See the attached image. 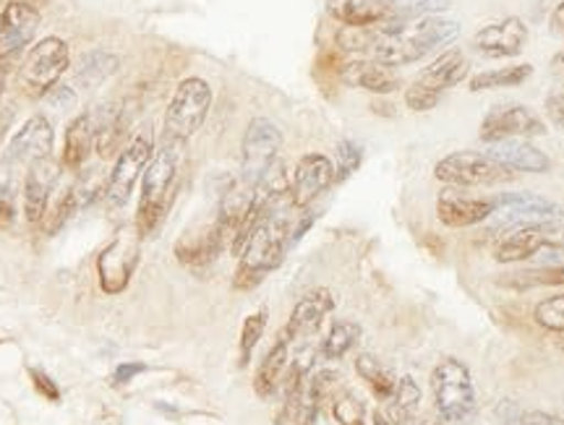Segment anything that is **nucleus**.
<instances>
[{
    "label": "nucleus",
    "instance_id": "6",
    "mask_svg": "<svg viewBox=\"0 0 564 425\" xmlns=\"http://www.w3.org/2000/svg\"><path fill=\"white\" fill-rule=\"evenodd\" d=\"M560 217L562 207L552 198L528 194V190L525 194L507 190V194L494 196V211L484 225L489 236H507V232L531 228V225H554Z\"/></svg>",
    "mask_w": 564,
    "mask_h": 425
},
{
    "label": "nucleus",
    "instance_id": "51",
    "mask_svg": "<svg viewBox=\"0 0 564 425\" xmlns=\"http://www.w3.org/2000/svg\"><path fill=\"white\" fill-rule=\"evenodd\" d=\"M405 425H432V423H426V421H419V417H411V421H408Z\"/></svg>",
    "mask_w": 564,
    "mask_h": 425
},
{
    "label": "nucleus",
    "instance_id": "52",
    "mask_svg": "<svg viewBox=\"0 0 564 425\" xmlns=\"http://www.w3.org/2000/svg\"><path fill=\"white\" fill-rule=\"evenodd\" d=\"M350 425H364V423H350Z\"/></svg>",
    "mask_w": 564,
    "mask_h": 425
},
{
    "label": "nucleus",
    "instance_id": "32",
    "mask_svg": "<svg viewBox=\"0 0 564 425\" xmlns=\"http://www.w3.org/2000/svg\"><path fill=\"white\" fill-rule=\"evenodd\" d=\"M358 337H361V327L356 322H335L319 347L322 360H340L358 342Z\"/></svg>",
    "mask_w": 564,
    "mask_h": 425
},
{
    "label": "nucleus",
    "instance_id": "23",
    "mask_svg": "<svg viewBox=\"0 0 564 425\" xmlns=\"http://www.w3.org/2000/svg\"><path fill=\"white\" fill-rule=\"evenodd\" d=\"M486 152L494 160L502 162L505 167H510L512 173H549L552 170V160L541 152L539 146H533L528 139H505L497 144H489Z\"/></svg>",
    "mask_w": 564,
    "mask_h": 425
},
{
    "label": "nucleus",
    "instance_id": "37",
    "mask_svg": "<svg viewBox=\"0 0 564 425\" xmlns=\"http://www.w3.org/2000/svg\"><path fill=\"white\" fill-rule=\"evenodd\" d=\"M267 308L257 310V314H251L249 318L243 322V329H241V368L249 366V360L253 356V347L259 345V339H262L264 329H267Z\"/></svg>",
    "mask_w": 564,
    "mask_h": 425
},
{
    "label": "nucleus",
    "instance_id": "46",
    "mask_svg": "<svg viewBox=\"0 0 564 425\" xmlns=\"http://www.w3.org/2000/svg\"><path fill=\"white\" fill-rule=\"evenodd\" d=\"M13 120H17V110H13V105H3V108H0V146H3L6 137H9Z\"/></svg>",
    "mask_w": 564,
    "mask_h": 425
},
{
    "label": "nucleus",
    "instance_id": "47",
    "mask_svg": "<svg viewBox=\"0 0 564 425\" xmlns=\"http://www.w3.org/2000/svg\"><path fill=\"white\" fill-rule=\"evenodd\" d=\"M549 26H552V32L556 34V37L564 40V0L552 11V19H549Z\"/></svg>",
    "mask_w": 564,
    "mask_h": 425
},
{
    "label": "nucleus",
    "instance_id": "40",
    "mask_svg": "<svg viewBox=\"0 0 564 425\" xmlns=\"http://www.w3.org/2000/svg\"><path fill=\"white\" fill-rule=\"evenodd\" d=\"M533 259L541 269H562L564 272V238L556 240L552 246H546L544 251L535 253Z\"/></svg>",
    "mask_w": 564,
    "mask_h": 425
},
{
    "label": "nucleus",
    "instance_id": "49",
    "mask_svg": "<svg viewBox=\"0 0 564 425\" xmlns=\"http://www.w3.org/2000/svg\"><path fill=\"white\" fill-rule=\"evenodd\" d=\"M6 76H9V70L0 68V99H3V89H6Z\"/></svg>",
    "mask_w": 564,
    "mask_h": 425
},
{
    "label": "nucleus",
    "instance_id": "12",
    "mask_svg": "<svg viewBox=\"0 0 564 425\" xmlns=\"http://www.w3.org/2000/svg\"><path fill=\"white\" fill-rule=\"evenodd\" d=\"M544 133L546 120L539 112L520 102H499L484 116L478 137L484 144H497L505 139H533L544 137Z\"/></svg>",
    "mask_w": 564,
    "mask_h": 425
},
{
    "label": "nucleus",
    "instance_id": "26",
    "mask_svg": "<svg viewBox=\"0 0 564 425\" xmlns=\"http://www.w3.org/2000/svg\"><path fill=\"white\" fill-rule=\"evenodd\" d=\"M291 337L282 329L278 339H274V345L270 347V352L264 356L262 366H259L257 379H253V392H257V396H262V400H270L278 392L282 379H285L288 366H291Z\"/></svg>",
    "mask_w": 564,
    "mask_h": 425
},
{
    "label": "nucleus",
    "instance_id": "13",
    "mask_svg": "<svg viewBox=\"0 0 564 425\" xmlns=\"http://www.w3.org/2000/svg\"><path fill=\"white\" fill-rule=\"evenodd\" d=\"M40 11L26 0H9L0 11V68L9 70L13 61L32 45L40 30Z\"/></svg>",
    "mask_w": 564,
    "mask_h": 425
},
{
    "label": "nucleus",
    "instance_id": "16",
    "mask_svg": "<svg viewBox=\"0 0 564 425\" xmlns=\"http://www.w3.org/2000/svg\"><path fill=\"white\" fill-rule=\"evenodd\" d=\"M528 42V26L523 19L507 17L502 21H494L486 24L484 30H478L470 40V47L476 53H481L484 58H514V55L523 53Z\"/></svg>",
    "mask_w": 564,
    "mask_h": 425
},
{
    "label": "nucleus",
    "instance_id": "36",
    "mask_svg": "<svg viewBox=\"0 0 564 425\" xmlns=\"http://www.w3.org/2000/svg\"><path fill=\"white\" fill-rule=\"evenodd\" d=\"M533 318L539 327L556 331V335H564V293L541 301L533 310Z\"/></svg>",
    "mask_w": 564,
    "mask_h": 425
},
{
    "label": "nucleus",
    "instance_id": "8",
    "mask_svg": "<svg viewBox=\"0 0 564 425\" xmlns=\"http://www.w3.org/2000/svg\"><path fill=\"white\" fill-rule=\"evenodd\" d=\"M434 178L453 188H478L512 181L514 173L510 167H505L499 160H494L489 152L463 149V152H453L436 162Z\"/></svg>",
    "mask_w": 564,
    "mask_h": 425
},
{
    "label": "nucleus",
    "instance_id": "21",
    "mask_svg": "<svg viewBox=\"0 0 564 425\" xmlns=\"http://www.w3.org/2000/svg\"><path fill=\"white\" fill-rule=\"evenodd\" d=\"M337 24L350 30H377L392 21V9L387 0H327L324 3Z\"/></svg>",
    "mask_w": 564,
    "mask_h": 425
},
{
    "label": "nucleus",
    "instance_id": "17",
    "mask_svg": "<svg viewBox=\"0 0 564 425\" xmlns=\"http://www.w3.org/2000/svg\"><path fill=\"white\" fill-rule=\"evenodd\" d=\"M53 144H55L53 123L42 116V112H37V116H32L17 131V137L11 139L9 149H6L3 160L13 167H19V165L30 167L32 162L53 157Z\"/></svg>",
    "mask_w": 564,
    "mask_h": 425
},
{
    "label": "nucleus",
    "instance_id": "9",
    "mask_svg": "<svg viewBox=\"0 0 564 425\" xmlns=\"http://www.w3.org/2000/svg\"><path fill=\"white\" fill-rule=\"evenodd\" d=\"M154 154V133L152 129H144L133 133V139L123 146V152L116 157L108 175V190H105V209L118 211L129 204V198L137 188V183L144 175L147 165H150Z\"/></svg>",
    "mask_w": 564,
    "mask_h": 425
},
{
    "label": "nucleus",
    "instance_id": "44",
    "mask_svg": "<svg viewBox=\"0 0 564 425\" xmlns=\"http://www.w3.org/2000/svg\"><path fill=\"white\" fill-rule=\"evenodd\" d=\"M17 219V204H13V190H0V228Z\"/></svg>",
    "mask_w": 564,
    "mask_h": 425
},
{
    "label": "nucleus",
    "instance_id": "34",
    "mask_svg": "<svg viewBox=\"0 0 564 425\" xmlns=\"http://www.w3.org/2000/svg\"><path fill=\"white\" fill-rule=\"evenodd\" d=\"M392 9V21H411L436 17L453 9V0H387Z\"/></svg>",
    "mask_w": 564,
    "mask_h": 425
},
{
    "label": "nucleus",
    "instance_id": "2",
    "mask_svg": "<svg viewBox=\"0 0 564 425\" xmlns=\"http://www.w3.org/2000/svg\"><path fill=\"white\" fill-rule=\"evenodd\" d=\"M183 165V144L178 141L162 139L154 149L150 165L141 175V198L137 209V232L139 238H150L160 230L162 219L171 209L175 188L181 181Z\"/></svg>",
    "mask_w": 564,
    "mask_h": 425
},
{
    "label": "nucleus",
    "instance_id": "24",
    "mask_svg": "<svg viewBox=\"0 0 564 425\" xmlns=\"http://www.w3.org/2000/svg\"><path fill=\"white\" fill-rule=\"evenodd\" d=\"M95 152L100 160H112L123 152L126 131H129V116L118 105H102L95 108Z\"/></svg>",
    "mask_w": 564,
    "mask_h": 425
},
{
    "label": "nucleus",
    "instance_id": "33",
    "mask_svg": "<svg viewBox=\"0 0 564 425\" xmlns=\"http://www.w3.org/2000/svg\"><path fill=\"white\" fill-rule=\"evenodd\" d=\"M421 402V389L411 377H403L398 381L392 394V423L390 425H405L411 417H415V407Z\"/></svg>",
    "mask_w": 564,
    "mask_h": 425
},
{
    "label": "nucleus",
    "instance_id": "50",
    "mask_svg": "<svg viewBox=\"0 0 564 425\" xmlns=\"http://www.w3.org/2000/svg\"><path fill=\"white\" fill-rule=\"evenodd\" d=\"M373 425H390V423H387V417L377 410V413H373Z\"/></svg>",
    "mask_w": 564,
    "mask_h": 425
},
{
    "label": "nucleus",
    "instance_id": "29",
    "mask_svg": "<svg viewBox=\"0 0 564 425\" xmlns=\"http://www.w3.org/2000/svg\"><path fill=\"white\" fill-rule=\"evenodd\" d=\"M533 76V66L525 63V66H510V68H494L484 70V74H476L470 79V91H489V89H510L520 87Z\"/></svg>",
    "mask_w": 564,
    "mask_h": 425
},
{
    "label": "nucleus",
    "instance_id": "42",
    "mask_svg": "<svg viewBox=\"0 0 564 425\" xmlns=\"http://www.w3.org/2000/svg\"><path fill=\"white\" fill-rule=\"evenodd\" d=\"M147 366L144 363H121L112 371V384L121 386V384H129V381H133L139 377V373H144Z\"/></svg>",
    "mask_w": 564,
    "mask_h": 425
},
{
    "label": "nucleus",
    "instance_id": "20",
    "mask_svg": "<svg viewBox=\"0 0 564 425\" xmlns=\"http://www.w3.org/2000/svg\"><path fill=\"white\" fill-rule=\"evenodd\" d=\"M335 310V297L329 290H314V293L303 295L299 303H295L291 318L285 324V335L291 337V342H303L312 335L319 331L324 318Z\"/></svg>",
    "mask_w": 564,
    "mask_h": 425
},
{
    "label": "nucleus",
    "instance_id": "30",
    "mask_svg": "<svg viewBox=\"0 0 564 425\" xmlns=\"http://www.w3.org/2000/svg\"><path fill=\"white\" fill-rule=\"evenodd\" d=\"M356 371H358V377H361L366 384L371 386V392H373V396H377V400H392L398 381L392 379V373L387 371V368L379 363L377 358H373V356H358Z\"/></svg>",
    "mask_w": 564,
    "mask_h": 425
},
{
    "label": "nucleus",
    "instance_id": "25",
    "mask_svg": "<svg viewBox=\"0 0 564 425\" xmlns=\"http://www.w3.org/2000/svg\"><path fill=\"white\" fill-rule=\"evenodd\" d=\"M95 112L87 110L76 116L68 123L66 137H63L61 165L66 170H82L84 162L89 160L91 149H95Z\"/></svg>",
    "mask_w": 564,
    "mask_h": 425
},
{
    "label": "nucleus",
    "instance_id": "15",
    "mask_svg": "<svg viewBox=\"0 0 564 425\" xmlns=\"http://www.w3.org/2000/svg\"><path fill=\"white\" fill-rule=\"evenodd\" d=\"M494 211V196H470L463 188H444L436 198V217L447 228H474L484 225Z\"/></svg>",
    "mask_w": 564,
    "mask_h": 425
},
{
    "label": "nucleus",
    "instance_id": "11",
    "mask_svg": "<svg viewBox=\"0 0 564 425\" xmlns=\"http://www.w3.org/2000/svg\"><path fill=\"white\" fill-rule=\"evenodd\" d=\"M139 232H118L97 257V277L105 295H121L137 272L141 259Z\"/></svg>",
    "mask_w": 564,
    "mask_h": 425
},
{
    "label": "nucleus",
    "instance_id": "4",
    "mask_svg": "<svg viewBox=\"0 0 564 425\" xmlns=\"http://www.w3.org/2000/svg\"><path fill=\"white\" fill-rule=\"evenodd\" d=\"M468 70H470L468 55L457 47H447L440 58L429 63V66L415 76L411 87L405 89V105L413 112L434 110L436 105H440L444 91L468 79Z\"/></svg>",
    "mask_w": 564,
    "mask_h": 425
},
{
    "label": "nucleus",
    "instance_id": "39",
    "mask_svg": "<svg viewBox=\"0 0 564 425\" xmlns=\"http://www.w3.org/2000/svg\"><path fill=\"white\" fill-rule=\"evenodd\" d=\"M333 413L337 417V423L340 425H350V423H364V415H366V407L364 402L358 400L352 392H345L340 400L335 402Z\"/></svg>",
    "mask_w": 564,
    "mask_h": 425
},
{
    "label": "nucleus",
    "instance_id": "48",
    "mask_svg": "<svg viewBox=\"0 0 564 425\" xmlns=\"http://www.w3.org/2000/svg\"><path fill=\"white\" fill-rule=\"evenodd\" d=\"M552 68H554L556 76H562V79H564V53L556 55L554 63H552Z\"/></svg>",
    "mask_w": 564,
    "mask_h": 425
},
{
    "label": "nucleus",
    "instance_id": "5",
    "mask_svg": "<svg viewBox=\"0 0 564 425\" xmlns=\"http://www.w3.org/2000/svg\"><path fill=\"white\" fill-rule=\"evenodd\" d=\"M70 68L68 42L61 37H42L19 68V89L30 99H45L58 87V81Z\"/></svg>",
    "mask_w": 564,
    "mask_h": 425
},
{
    "label": "nucleus",
    "instance_id": "27",
    "mask_svg": "<svg viewBox=\"0 0 564 425\" xmlns=\"http://www.w3.org/2000/svg\"><path fill=\"white\" fill-rule=\"evenodd\" d=\"M118 68H121V58H118L112 50H87V53H82L79 61H76L74 81L79 84L82 89H95L112 79V76L118 74Z\"/></svg>",
    "mask_w": 564,
    "mask_h": 425
},
{
    "label": "nucleus",
    "instance_id": "31",
    "mask_svg": "<svg viewBox=\"0 0 564 425\" xmlns=\"http://www.w3.org/2000/svg\"><path fill=\"white\" fill-rule=\"evenodd\" d=\"M108 175L102 167H87L82 170L79 178L70 188H74V196H76V204H79V211L82 209H89L91 204H97L102 198L105 201V190H108Z\"/></svg>",
    "mask_w": 564,
    "mask_h": 425
},
{
    "label": "nucleus",
    "instance_id": "3",
    "mask_svg": "<svg viewBox=\"0 0 564 425\" xmlns=\"http://www.w3.org/2000/svg\"><path fill=\"white\" fill-rule=\"evenodd\" d=\"M434 407L447 425H465L476 415L478 396L470 368L457 358H444L432 371Z\"/></svg>",
    "mask_w": 564,
    "mask_h": 425
},
{
    "label": "nucleus",
    "instance_id": "1",
    "mask_svg": "<svg viewBox=\"0 0 564 425\" xmlns=\"http://www.w3.org/2000/svg\"><path fill=\"white\" fill-rule=\"evenodd\" d=\"M460 37V24L442 17H423L369 30V58L390 68L411 66Z\"/></svg>",
    "mask_w": 564,
    "mask_h": 425
},
{
    "label": "nucleus",
    "instance_id": "35",
    "mask_svg": "<svg viewBox=\"0 0 564 425\" xmlns=\"http://www.w3.org/2000/svg\"><path fill=\"white\" fill-rule=\"evenodd\" d=\"M79 211V204H76V196H74V188H66L63 190V196L55 201L53 209H47V215L42 217L40 228L45 236H58V232L63 230V225L68 222L70 217Z\"/></svg>",
    "mask_w": 564,
    "mask_h": 425
},
{
    "label": "nucleus",
    "instance_id": "43",
    "mask_svg": "<svg viewBox=\"0 0 564 425\" xmlns=\"http://www.w3.org/2000/svg\"><path fill=\"white\" fill-rule=\"evenodd\" d=\"M546 116L552 118L554 126L564 129V89L554 91V95L546 99Z\"/></svg>",
    "mask_w": 564,
    "mask_h": 425
},
{
    "label": "nucleus",
    "instance_id": "45",
    "mask_svg": "<svg viewBox=\"0 0 564 425\" xmlns=\"http://www.w3.org/2000/svg\"><path fill=\"white\" fill-rule=\"evenodd\" d=\"M520 425H564V417H556L552 413H541V410H533V413L520 415Z\"/></svg>",
    "mask_w": 564,
    "mask_h": 425
},
{
    "label": "nucleus",
    "instance_id": "28",
    "mask_svg": "<svg viewBox=\"0 0 564 425\" xmlns=\"http://www.w3.org/2000/svg\"><path fill=\"white\" fill-rule=\"evenodd\" d=\"M337 381V373L333 371H319L314 373L312 379H306V386H303L301 407L295 413V425H316V417H319L322 402L327 400V394L333 392Z\"/></svg>",
    "mask_w": 564,
    "mask_h": 425
},
{
    "label": "nucleus",
    "instance_id": "41",
    "mask_svg": "<svg viewBox=\"0 0 564 425\" xmlns=\"http://www.w3.org/2000/svg\"><path fill=\"white\" fill-rule=\"evenodd\" d=\"M30 379L34 389H37V394L45 396L47 402H61V389L45 371H40V368H30Z\"/></svg>",
    "mask_w": 564,
    "mask_h": 425
},
{
    "label": "nucleus",
    "instance_id": "18",
    "mask_svg": "<svg viewBox=\"0 0 564 425\" xmlns=\"http://www.w3.org/2000/svg\"><path fill=\"white\" fill-rule=\"evenodd\" d=\"M61 167L63 165L53 157L37 160L26 167L21 196H24V217L30 225H40L42 217L47 215V204H51V194L58 186Z\"/></svg>",
    "mask_w": 564,
    "mask_h": 425
},
{
    "label": "nucleus",
    "instance_id": "19",
    "mask_svg": "<svg viewBox=\"0 0 564 425\" xmlns=\"http://www.w3.org/2000/svg\"><path fill=\"white\" fill-rule=\"evenodd\" d=\"M562 238L564 236L554 230V225H531V228L512 230L497 240V246H494V261L512 264V261L533 259L535 253L544 251L546 246H552Z\"/></svg>",
    "mask_w": 564,
    "mask_h": 425
},
{
    "label": "nucleus",
    "instance_id": "38",
    "mask_svg": "<svg viewBox=\"0 0 564 425\" xmlns=\"http://www.w3.org/2000/svg\"><path fill=\"white\" fill-rule=\"evenodd\" d=\"M361 162H364V149H361V144H356V141H350V139H343L340 144H337L335 183L348 181L350 175L356 173L358 167H361Z\"/></svg>",
    "mask_w": 564,
    "mask_h": 425
},
{
    "label": "nucleus",
    "instance_id": "10",
    "mask_svg": "<svg viewBox=\"0 0 564 425\" xmlns=\"http://www.w3.org/2000/svg\"><path fill=\"white\" fill-rule=\"evenodd\" d=\"M282 149V131L270 118H251L241 141V181L257 190L267 173L278 165Z\"/></svg>",
    "mask_w": 564,
    "mask_h": 425
},
{
    "label": "nucleus",
    "instance_id": "14",
    "mask_svg": "<svg viewBox=\"0 0 564 425\" xmlns=\"http://www.w3.org/2000/svg\"><path fill=\"white\" fill-rule=\"evenodd\" d=\"M329 186H335V165L327 154L308 152L295 165L291 198L295 209H308Z\"/></svg>",
    "mask_w": 564,
    "mask_h": 425
},
{
    "label": "nucleus",
    "instance_id": "7",
    "mask_svg": "<svg viewBox=\"0 0 564 425\" xmlns=\"http://www.w3.org/2000/svg\"><path fill=\"white\" fill-rule=\"evenodd\" d=\"M212 110V87L199 76H188L175 87V95L167 105L162 139L186 144L202 129Z\"/></svg>",
    "mask_w": 564,
    "mask_h": 425
},
{
    "label": "nucleus",
    "instance_id": "22",
    "mask_svg": "<svg viewBox=\"0 0 564 425\" xmlns=\"http://www.w3.org/2000/svg\"><path fill=\"white\" fill-rule=\"evenodd\" d=\"M340 81L352 89L371 91V95H392V91L403 87V81L394 74V68L371 58L345 63L340 68Z\"/></svg>",
    "mask_w": 564,
    "mask_h": 425
}]
</instances>
